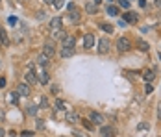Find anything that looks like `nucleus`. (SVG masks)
<instances>
[{
    "label": "nucleus",
    "instance_id": "a878e982",
    "mask_svg": "<svg viewBox=\"0 0 161 137\" xmlns=\"http://www.w3.org/2000/svg\"><path fill=\"white\" fill-rule=\"evenodd\" d=\"M119 6L122 9H130V0H119Z\"/></svg>",
    "mask_w": 161,
    "mask_h": 137
},
{
    "label": "nucleus",
    "instance_id": "bb28decb",
    "mask_svg": "<svg viewBox=\"0 0 161 137\" xmlns=\"http://www.w3.org/2000/svg\"><path fill=\"white\" fill-rule=\"evenodd\" d=\"M39 107H43V109H44V107H48V100L44 98V97L41 98V102H39Z\"/></svg>",
    "mask_w": 161,
    "mask_h": 137
},
{
    "label": "nucleus",
    "instance_id": "4be33fe9",
    "mask_svg": "<svg viewBox=\"0 0 161 137\" xmlns=\"http://www.w3.org/2000/svg\"><path fill=\"white\" fill-rule=\"evenodd\" d=\"M54 109H56V111H61V109H67V104H65L63 100H58V102L54 104Z\"/></svg>",
    "mask_w": 161,
    "mask_h": 137
},
{
    "label": "nucleus",
    "instance_id": "ddd939ff",
    "mask_svg": "<svg viewBox=\"0 0 161 137\" xmlns=\"http://www.w3.org/2000/svg\"><path fill=\"white\" fill-rule=\"evenodd\" d=\"M93 44H95V37L91 35V33H87V35L83 37V47H85V48H91Z\"/></svg>",
    "mask_w": 161,
    "mask_h": 137
},
{
    "label": "nucleus",
    "instance_id": "f8f14e48",
    "mask_svg": "<svg viewBox=\"0 0 161 137\" xmlns=\"http://www.w3.org/2000/svg\"><path fill=\"white\" fill-rule=\"evenodd\" d=\"M37 63L44 68V67H48L50 65V58L48 56H44V54H39V58H37Z\"/></svg>",
    "mask_w": 161,
    "mask_h": 137
},
{
    "label": "nucleus",
    "instance_id": "c85d7f7f",
    "mask_svg": "<svg viewBox=\"0 0 161 137\" xmlns=\"http://www.w3.org/2000/svg\"><path fill=\"white\" fill-rule=\"evenodd\" d=\"M9 100L17 104V102H19V93H11V95H9Z\"/></svg>",
    "mask_w": 161,
    "mask_h": 137
},
{
    "label": "nucleus",
    "instance_id": "20e7f679",
    "mask_svg": "<svg viewBox=\"0 0 161 137\" xmlns=\"http://www.w3.org/2000/svg\"><path fill=\"white\" fill-rule=\"evenodd\" d=\"M61 43H63V48H74V44H76V37H74V35H67Z\"/></svg>",
    "mask_w": 161,
    "mask_h": 137
},
{
    "label": "nucleus",
    "instance_id": "39448f33",
    "mask_svg": "<svg viewBox=\"0 0 161 137\" xmlns=\"http://www.w3.org/2000/svg\"><path fill=\"white\" fill-rule=\"evenodd\" d=\"M68 19H71V22H72V24H78V22L82 20V15H80V11L74 8V9H71V11H68Z\"/></svg>",
    "mask_w": 161,
    "mask_h": 137
},
{
    "label": "nucleus",
    "instance_id": "4c0bfd02",
    "mask_svg": "<svg viewBox=\"0 0 161 137\" xmlns=\"http://www.w3.org/2000/svg\"><path fill=\"white\" fill-rule=\"evenodd\" d=\"M43 2H44V4H52V6H54V0H43Z\"/></svg>",
    "mask_w": 161,
    "mask_h": 137
},
{
    "label": "nucleus",
    "instance_id": "c9c22d12",
    "mask_svg": "<svg viewBox=\"0 0 161 137\" xmlns=\"http://www.w3.org/2000/svg\"><path fill=\"white\" fill-rule=\"evenodd\" d=\"M157 119L161 121V104H159V107H157Z\"/></svg>",
    "mask_w": 161,
    "mask_h": 137
},
{
    "label": "nucleus",
    "instance_id": "c756f323",
    "mask_svg": "<svg viewBox=\"0 0 161 137\" xmlns=\"http://www.w3.org/2000/svg\"><path fill=\"white\" fill-rule=\"evenodd\" d=\"M54 6H56L58 9H59V8H63V6H65V0H54Z\"/></svg>",
    "mask_w": 161,
    "mask_h": 137
},
{
    "label": "nucleus",
    "instance_id": "79ce46f5",
    "mask_svg": "<svg viewBox=\"0 0 161 137\" xmlns=\"http://www.w3.org/2000/svg\"><path fill=\"white\" fill-rule=\"evenodd\" d=\"M109 2H111V0H109Z\"/></svg>",
    "mask_w": 161,
    "mask_h": 137
},
{
    "label": "nucleus",
    "instance_id": "ea45409f",
    "mask_svg": "<svg viewBox=\"0 0 161 137\" xmlns=\"http://www.w3.org/2000/svg\"><path fill=\"white\" fill-rule=\"evenodd\" d=\"M156 4H157V6H159V8H161V0H156Z\"/></svg>",
    "mask_w": 161,
    "mask_h": 137
},
{
    "label": "nucleus",
    "instance_id": "4468645a",
    "mask_svg": "<svg viewBox=\"0 0 161 137\" xmlns=\"http://www.w3.org/2000/svg\"><path fill=\"white\" fill-rule=\"evenodd\" d=\"M59 56L65 58V59H67V58H72V56H74V48H61Z\"/></svg>",
    "mask_w": 161,
    "mask_h": 137
},
{
    "label": "nucleus",
    "instance_id": "473e14b6",
    "mask_svg": "<svg viewBox=\"0 0 161 137\" xmlns=\"http://www.w3.org/2000/svg\"><path fill=\"white\" fill-rule=\"evenodd\" d=\"M44 128V121H37V130H43Z\"/></svg>",
    "mask_w": 161,
    "mask_h": 137
},
{
    "label": "nucleus",
    "instance_id": "a19ab883",
    "mask_svg": "<svg viewBox=\"0 0 161 137\" xmlns=\"http://www.w3.org/2000/svg\"><path fill=\"white\" fill-rule=\"evenodd\" d=\"M76 137H83V135H82V133H78V135H76Z\"/></svg>",
    "mask_w": 161,
    "mask_h": 137
},
{
    "label": "nucleus",
    "instance_id": "2f4dec72",
    "mask_svg": "<svg viewBox=\"0 0 161 137\" xmlns=\"http://www.w3.org/2000/svg\"><path fill=\"white\" fill-rule=\"evenodd\" d=\"M83 126L89 128V130H93V124H91V121H83Z\"/></svg>",
    "mask_w": 161,
    "mask_h": 137
},
{
    "label": "nucleus",
    "instance_id": "f3484780",
    "mask_svg": "<svg viewBox=\"0 0 161 137\" xmlns=\"http://www.w3.org/2000/svg\"><path fill=\"white\" fill-rule=\"evenodd\" d=\"M0 44H9V39H8V35H6V32H4V28H0Z\"/></svg>",
    "mask_w": 161,
    "mask_h": 137
},
{
    "label": "nucleus",
    "instance_id": "6ab92c4d",
    "mask_svg": "<svg viewBox=\"0 0 161 137\" xmlns=\"http://www.w3.org/2000/svg\"><path fill=\"white\" fill-rule=\"evenodd\" d=\"M143 78L146 80V83H150V82L154 80V71H145V72H143Z\"/></svg>",
    "mask_w": 161,
    "mask_h": 137
},
{
    "label": "nucleus",
    "instance_id": "72a5a7b5",
    "mask_svg": "<svg viewBox=\"0 0 161 137\" xmlns=\"http://www.w3.org/2000/svg\"><path fill=\"white\" fill-rule=\"evenodd\" d=\"M146 128H148V124H146V122H141V124H139V130H146Z\"/></svg>",
    "mask_w": 161,
    "mask_h": 137
},
{
    "label": "nucleus",
    "instance_id": "cd10ccee",
    "mask_svg": "<svg viewBox=\"0 0 161 137\" xmlns=\"http://www.w3.org/2000/svg\"><path fill=\"white\" fill-rule=\"evenodd\" d=\"M102 30L107 32V33H111V32H113V26H111V24H102Z\"/></svg>",
    "mask_w": 161,
    "mask_h": 137
},
{
    "label": "nucleus",
    "instance_id": "f03ea898",
    "mask_svg": "<svg viewBox=\"0 0 161 137\" xmlns=\"http://www.w3.org/2000/svg\"><path fill=\"white\" fill-rule=\"evenodd\" d=\"M89 121L93 122V124H100V126H104V117L100 115V113H96V111H91V113H89Z\"/></svg>",
    "mask_w": 161,
    "mask_h": 137
},
{
    "label": "nucleus",
    "instance_id": "7c9ffc66",
    "mask_svg": "<svg viewBox=\"0 0 161 137\" xmlns=\"http://www.w3.org/2000/svg\"><path fill=\"white\" fill-rule=\"evenodd\" d=\"M152 91H154V87H152V83H146V85H145V93H146V95H150V93H152Z\"/></svg>",
    "mask_w": 161,
    "mask_h": 137
},
{
    "label": "nucleus",
    "instance_id": "1a4fd4ad",
    "mask_svg": "<svg viewBox=\"0 0 161 137\" xmlns=\"http://www.w3.org/2000/svg\"><path fill=\"white\" fill-rule=\"evenodd\" d=\"M109 44H111L109 39H102V41L98 43V52H100V54H106V52L109 50Z\"/></svg>",
    "mask_w": 161,
    "mask_h": 137
},
{
    "label": "nucleus",
    "instance_id": "aec40b11",
    "mask_svg": "<svg viewBox=\"0 0 161 137\" xmlns=\"http://www.w3.org/2000/svg\"><path fill=\"white\" fill-rule=\"evenodd\" d=\"M85 11H87V13H91V15H95V13L98 11V8H96L95 4H87V6H85Z\"/></svg>",
    "mask_w": 161,
    "mask_h": 137
},
{
    "label": "nucleus",
    "instance_id": "393cba45",
    "mask_svg": "<svg viewBox=\"0 0 161 137\" xmlns=\"http://www.w3.org/2000/svg\"><path fill=\"white\" fill-rule=\"evenodd\" d=\"M67 121H68V122H78V115H76V113H68V115H67Z\"/></svg>",
    "mask_w": 161,
    "mask_h": 137
},
{
    "label": "nucleus",
    "instance_id": "b1692460",
    "mask_svg": "<svg viewBox=\"0 0 161 137\" xmlns=\"http://www.w3.org/2000/svg\"><path fill=\"white\" fill-rule=\"evenodd\" d=\"M8 24H9V26H17V24H19V19H17L15 15L8 17Z\"/></svg>",
    "mask_w": 161,
    "mask_h": 137
},
{
    "label": "nucleus",
    "instance_id": "423d86ee",
    "mask_svg": "<svg viewBox=\"0 0 161 137\" xmlns=\"http://www.w3.org/2000/svg\"><path fill=\"white\" fill-rule=\"evenodd\" d=\"M17 93H19L20 97H30V93H32V91H30V85H28V83H20V85L17 87Z\"/></svg>",
    "mask_w": 161,
    "mask_h": 137
},
{
    "label": "nucleus",
    "instance_id": "7ed1b4c3",
    "mask_svg": "<svg viewBox=\"0 0 161 137\" xmlns=\"http://www.w3.org/2000/svg\"><path fill=\"white\" fill-rule=\"evenodd\" d=\"M122 19H124V22H128V24H135V22L139 20V15H137V13H131V11H126Z\"/></svg>",
    "mask_w": 161,
    "mask_h": 137
},
{
    "label": "nucleus",
    "instance_id": "f257e3e1",
    "mask_svg": "<svg viewBox=\"0 0 161 137\" xmlns=\"http://www.w3.org/2000/svg\"><path fill=\"white\" fill-rule=\"evenodd\" d=\"M117 50L119 52H128L131 50V41L128 37H119L117 39Z\"/></svg>",
    "mask_w": 161,
    "mask_h": 137
},
{
    "label": "nucleus",
    "instance_id": "2eb2a0df",
    "mask_svg": "<svg viewBox=\"0 0 161 137\" xmlns=\"http://www.w3.org/2000/svg\"><path fill=\"white\" fill-rule=\"evenodd\" d=\"M52 37H54V39H59V41H63V39L67 37V32H65V30H56V32L52 33Z\"/></svg>",
    "mask_w": 161,
    "mask_h": 137
},
{
    "label": "nucleus",
    "instance_id": "5701e85b",
    "mask_svg": "<svg viewBox=\"0 0 161 137\" xmlns=\"http://www.w3.org/2000/svg\"><path fill=\"white\" fill-rule=\"evenodd\" d=\"M37 109H39L37 106H28V107H26V113L33 117V115H37Z\"/></svg>",
    "mask_w": 161,
    "mask_h": 137
},
{
    "label": "nucleus",
    "instance_id": "6e6552de",
    "mask_svg": "<svg viewBox=\"0 0 161 137\" xmlns=\"http://www.w3.org/2000/svg\"><path fill=\"white\" fill-rule=\"evenodd\" d=\"M24 80H26V83H30V85H33L35 82H37V74L32 71V68H30V71L24 74Z\"/></svg>",
    "mask_w": 161,
    "mask_h": 137
},
{
    "label": "nucleus",
    "instance_id": "a211bd4d",
    "mask_svg": "<svg viewBox=\"0 0 161 137\" xmlns=\"http://www.w3.org/2000/svg\"><path fill=\"white\" fill-rule=\"evenodd\" d=\"M107 15H111V17H117L119 15V9H117V6H107Z\"/></svg>",
    "mask_w": 161,
    "mask_h": 137
},
{
    "label": "nucleus",
    "instance_id": "dca6fc26",
    "mask_svg": "<svg viewBox=\"0 0 161 137\" xmlns=\"http://www.w3.org/2000/svg\"><path fill=\"white\" fill-rule=\"evenodd\" d=\"M137 48H139V50H143V52H146L150 47H148V43H146V41H143V39H137Z\"/></svg>",
    "mask_w": 161,
    "mask_h": 137
},
{
    "label": "nucleus",
    "instance_id": "9b49d317",
    "mask_svg": "<svg viewBox=\"0 0 161 137\" xmlns=\"http://www.w3.org/2000/svg\"><path fill=\"white\" fill-rule=\"evenodd\" d=\"M50 28L56 32V30H61V17H54L50 19Z\"/></svg>",
    "mask_w": 161,
    "mask_h": 137
},
{
    "label": "nucleus",
    "instance_id": "e433bc0d",
    "mask_svg": "<svg viewBox=\"0 0 161 137\" xmlns=\"http://www.w3.org/2000/svg\"><path fill=\"white\" fill-rule=\"evenodd\" d=\"M4 85H6V80H4V78H0V87H4Z\"/></svg>",
    "mask_w": 161,
    "mask_h": 137
},
{
    "label": "nucleus",
    "instance_id": "9d476101",
    "mask_svg": "<svg viewBox=\"0 0 161 137\" xmlns=\"http://www.w3.org/2000/svg\"><path fill=\"white\" fill-rule=\"evenodd\" d=\"M100 135L102 137H115V130L111 126H102L100 128Z\"/></svg>",
    "mask_w": 161,
    "mask_h": 137
},
{
    "label": "nucleus",
    "instance_id": "412c9836",
    "mask_svg": "<svg viewBox=\"0 0 161 137\" xmlns=\"http://www.w3.org/2000/svg\"><path fill=\"white\" fill-rule=\"evenodd\" d=\"M39 82H41V83H48V82H50L48 72H41V74H39Z\"/></svg>",
    "mask_w": 161,
    "mask_h": 137
},
{
    "label": "nucleus",
    "instance_id": "58836bf2",
    "mask_svg": "<svg viewBox=\"0 0 161 137\" xmlns=\"http://www.w3.org/2000/svg\"><path fill=\"white\" fill-rule=\"evenodd\" d=\"M4 135H6V132H4L2 128H0V137H4Z\"/></svg>",
    "mask_w": 161,
    "mask_h": 137
},
{
    "label": "nucleus",
    "instance_id": "f704fd0d",
    "mask_svg": "<svg viewBox=\"0 0 161 137\" xmlns=\"http://www.w3.org/2000/svg\"><path fill=\"white\" fill-rule=\"evenodd\" d=\"M139 6L141 8H146V0H139Z\"/></svg>",
    "mask_w": 161,
    "mask_h": 137
},
{
    "label": "nucleus",
    "instance_id": "0eeeda50",
    "mask_svg": "<svg viewBox=\"0 0 161 137\" xmlns=\"http://www.w3.org/2000/svg\"><path fill=\"white\" fill-rule=\"evenodd\" d=\"M43 54H44V56H48V58H52V56L56 54V47H54L52 43H47V44L43 47Z\"/></svg>",
    "mask_w": 161,
    "mask_h": 137
}]
</instances>
